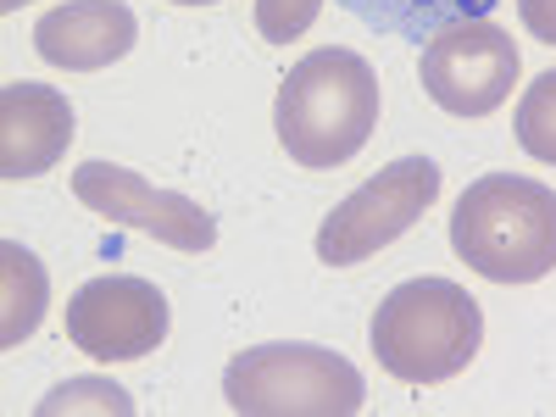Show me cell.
<instances>
[{"label":"cell","instance_id":"5bb4252c","mask_svg":"<svg viewBox=\"0 0 556 417\" xmlns=\"http://www.w3.org/2000/svg\"><path fill=\"white\" fill-rule=\"evenodd\" d=\"M56 412H117L123 417V412H134V401H128V390H117L106 379H73L39 401V417H56Z\"/></svg>","mask_w":556,"mask_h":417},{"label":"cell","instance_id":"9c48e42d","mask_svg":"<svg viewBox=\"0 0 556 417\" xmlns=\"http://www.w3.org/2000/svg\"><path fill=\"white\" fill-rule=\"evenodd\" d=\"M73 146V106L62 89L7 84L0 89V178L23 184L62 162Z\"/></svg>","mask_w":556,"mask_h":417},{"label":"cell","instance_id":"3957f363","mask_svg":"<svg viewBox=\"0 0 556 417\" xmlns=\"http://www.w3.org/2000/svg\"><path fill=\"white\" fill-rule=\"evenodd\" d=\"M374 356L401 384H445L484 345L479 301L451 278H406L374 312Z\"/></svg>","mask_w":556,"mask_h":417},{"label":"cell","instance_id":"9a60e30c","mask_svg":"<svg viewBox=\"0 0 556 417\" xmlns=\"http://www.w3.org/2000/svg\"><path fill=\"white\" fill-rule=\"evenodd\" d=\"M323 12V0H256V28L267 45H295Z\"/></svg>","mask_w":556,"mask_h":417},{"label":"cell","instance_id":"5b68a950","mask_svg":"<svg viewBox=\"0 0 556 417\" xmlns=\"http://www.w3.org/2000/svg\"><path fill=\"white\" fill-rule=\"evenodd\" d=\"M434 201H440V167L429 156H401L323 217L317 256L329 267H356L367 256H379L384 245H395Z\"/></svg>","mask_w":556,"mask_h":417},{"label":"cell","instance_id":"52a82bcc","mask_svg":"<svg viewBox=\"0 0 556 417\" xmlns=\"http://www.w3.org/2000/svg\"><path fill=\"white\" fill-rule=\"evenodd\" d=\"M73 195L78 206H89L96 217L106 223H123V228H139V235H151L173 251H212L217 240V223L212 212H201L190 195L178 190H151L139 173L128 167H112V162H84L73 173Z\"/></svg>","mask_w":556,"mask_h":417},{"label":"cell","instance_id":"2e32d148","mask_svg":"<svg viewBox=\"0 0 556 417\" xmlns=\"http://www.w3.org/2000/svg\"><path fill=\"white\" fill-rule=\"evenodd\" d=\"M518 17L540 45H556V0H518Z\"/></svg>","mask_w":556,"mask_h":417},{"label":"cell","instance_id":"4fadbf2b","mask_svg":"<svg viewBox=\"0 0 556 417\" xmlns=\"http://www.w3.org/2000/svg\"><path fill=\"white\" fill-rule=\"evenodd\" d=\"M518 146L556 167V73H540L529 89H523V101H518Z\"/></svg>","mask_w":556,"mask_h":417},{"label":"cell","instance_id":"8992f818","mask_svg":"<svg viewBox=\"0 0 556 417\" xmlns=\"http://www.w3.org/2000/svg\"><path fill=\"white\" fill-rule=\"evenodd\" d=\"M429 101L451 117H490L495 106H506V96L523 78V56L513 34L490 17L473 23H451L440 34H429L424 62H417Z\"/></svg>","mask_w":556,"mask_h":417},{"label":"cell","instance_id":"7a4b0ae2","mask_svg":"<svg viewBox=\"0 0 556 417\" xmlns=\"http://www.w3.org/2000/svg\"><path fill=\"white\" fill-rule=\"evenodd\" d=\"M451 251L490 285H540L556 273V190L518 173H490L451 212Z\"/></svg>","mask_w":556,"mask_h":417},{"label":"cell","instance_id":"6da1fadb","mask_svg":"<svg viewBox=\"0 0 556 417\" xmlns=\"http://www.w3.org/2000/svg\"><path fill=\"white\" fill-rule=\"evenodd\" d=\"M273 128L290 162L329 173L345 167L379 128V73L356 51H312L290 67L273 101Z\"/></svg>","mask_w":556,"mask_h":417},{"label":"cell","instance_id":"30bf717a","mask_svg":"<svg viewBox=\"0 0 556 417\" xmlns=\"http://www.w3.org/2000/svg\"><path fill=\"white\" fill-rule=\"evenodd\" d=\"M139 39V23L123 0H67L51 7L34 23V45L51 67L67 73H101L112 62H123Z\"/></svg>","mask_w":556,"mask_h":417},{"label":"cell","instance_id":"ba28073f","mask_svg":"<svg viewBox=\"0 0 556 417\" xmlns=\"http://www.w3.org/2000/svg\"><path fill=\"white\" fill-rule=\"evenodd\" d=\"M67 340L96 362H139L167 340V301L146 278H89L67 301Z\"/></svg>","mask_w":556,"mask_h":417},{"label":"cell","instance_id":"8fae6325","mask_svg":"<svg viewBox=\"0 0 556 417\" xmlns=\"http://www.w3.org/2000/svg\"><path fill=\"white\" fill-rule=\"evenodd\" d=\"M340 7L379 28V34H401V39H429L451 23H473V17H490L501 0H340Z\"/></svg>","mask_w":556,"mask_h":417},{"label":"cell","instance_id":"ac0fdd59","mask_svg":"<svg viewBox=\"0 0 556 417\" xmlns=\"http://www.w3.org/2000/svg\"><path fill=\"white\" fill-rule=\"evenodd\" d=\"M173 7H212V0H173Z\"/></svg>","mask_w":556,"mask_h":417},{"label":"cell","instance_id":"277c9868","mask_svg":"<svg viewBox=\"0 0 556 417\" xmlns=\"http://www.w3.org/2000/svg\"><path fill=\"white\" fill-rule=\"evenodd\" d=\"M223 401L240 417H351L367 401L362 374L323 345H251L223 367Z\"/></svg>","mask_w":556,"mask_h":417},{"label":"cell","instance_id":"e0dca14e","mask_svg":"<svg viewBox=\"0 0 556 417\" xmlns=\"http://www.w3.org/2000/svg\"><path fill=\"white\" fill-rule=\"evenodd\" d=\"M17 7H28V0H0V12H17Z\"/></svg>","mask_w":556,"mask_h":417},{"label":"cell","instance_id":"7c38bea8","mask_svg":"<svg viewBox=\"0 0 556 417\" xmlns=\"http://www.w3.org/2000/svg\"><path fill=\"white\" fill-rule=\"evenodd\" d=\"M45 295H51V285H45V267L34 251H23L17 240L0 245V345L17 351L45 317Z\"/></svg>","mask_w":556,"mask_h":417}]
</instances>
